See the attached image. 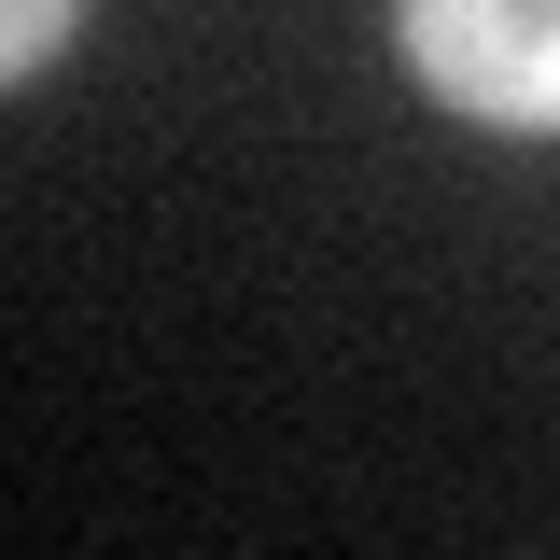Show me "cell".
I'll return each mask as SVG.
<instances>
[{
  "label": "cell",
  "mask_w": 560,
  "mask_h": 560,
  "mask_svg": "<svg viewBox=\"0 0 560 560\" xmlns=\"http://www.w3.org/2000/svg\"><path fill=\"white\" fill-rule=\"evenodd\" d=\"M70 14H84V0H0V84L57 57V43H70Z\"/></svg>",
  "instance_id": "7a4b0ae2"
},
{
  "label": "cell",
  "mask_w": 560,
  "mask_h": 560,
  "mask_svg": "<svg viewBox=\"0 0 560 560\" xmlns=\"http://www.w3.org/2000/svg\"><path fill=\"white\" fill-rule=\"evenodd\" d=\"M407 57L477 127H560V0H407Z\"/></svg>",
  "instance_id": "6da1fadb"
}]
</instances>
